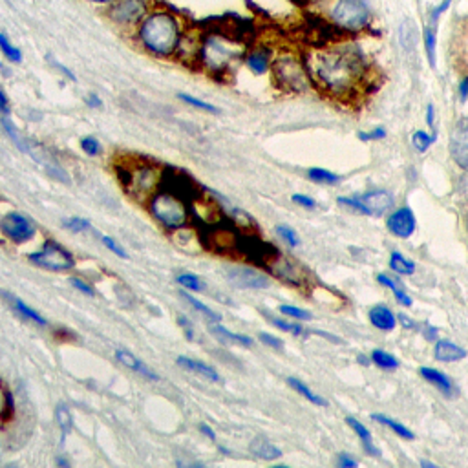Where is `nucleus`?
I'll list each match as a JSON object with an SVG mask.
<instances>
[{
    "mask_svg": "<svg viewBox=\"0 0 468 468\" xmlns=\"http://www.w3.org/2000/svg\"><path fill=\"white\" fill-rule=\"evenodd\" d=\"M313 73L328 90L346 92L364 73V61L357 48L338 46L313 57Z\"/></svg>",
    "mask_w": 468,
    "mask_h": 468,
    "instance_id": "f257e3e1",
    "label": "nucleus"
},
{
    "mask_svg": "<svg viewBox=\"0 0 468 468\" xmlns=\"http://www.w3.org/2000/svg\"><path fill=\"white\" fill-rule=\"evenodd\" d=\"M180 26L171 13H152L144 18L140 27L141 42L152 54L168 57L180 46Z\"/></svg>",
    "mask_w": 468,
    "mask_h": 468,
    "instance_id": "f03ea898",
    "label": "nucleus"
},
{
    "mask_svg": "<svg viewBox=\"0 0 468 468\" xmlns=\"http://www.w3.org/2000/svg\"><path fill=\"white\" fill-rule=\"evenodd\" d=\"M150 214L167 229H181L189 221V202L168 189H158L149 202Z\"/></svg>",
    "mask_w": 468,
    "mask_h": 468,
    "instance_id": "7ed1b4c3",
    "label": "nucleus"
},
{
    "mask_svg": "<svg viewBox=\"0 0 468 468\" xmlns=\"http://www.w3.org/2000/svg\"><path fill=\"white\" fill-rule=\"evenodd\" d=\"M2 126H4L6 134L11 137V141L17 144L18 149L23 150V152H26L27 156H32L33 161L39 163V165H41V167L51 176V178H55V180H58V181H63V183H68V174L64 172V168L58 165V161H55V159L51 158L50 154L46 152L44 147H41V144L35 143V141H32V140H26V137H24V135L20 134L17 128H15L13 123L9 121L8 116L2 117Z\"/></svg>",
    "mask_w": 468,
    "mask_h": 468,
    "instance_id": "20e7f679",
    "label": "nucleus"
},
{
    "mask_svg": "<svg viewBox=\"0 0 468 468\" xmlns=\"http://www.w3.org/2000/svg\"><path fill=\"white\" fill-rule=\"evenodd\" d=\"M123 185L126 190L140 202H147L156 194V187L158 181L161 180V174L156 171L154 165H147V163H137L135 167L125 168L123 172Z\"/></svg>",
    "mask_w": 468,
    "mask_h": 468,
    "instance_id": "39448f33",
    "label": "nucleus"
},
{
    "mask_svg": "<svg viewBox=\"0 0 468 468\" xmlns=\"http://www.w3.org/2000/svg\"><path fill=\"white\" fill-rule=\"evenodd\" d=\"M27 260L48 271H68L75 267V260L72 254L54 240L46 242L41 251L27 254Z\"/></svg>",
    "mask_w": 468,
    "mask_h": 468,
    "instance_id": "423d86ee",
    "label": "nucleus"
},
{
    "mask_svg": "<svg viewBox=\"0 0 468 468\" xmlns=\"http://www.w3.org/2000/svg\"><path fill=\"white\" fill-rule=\"evenodd\" d=\"M333 18L346 30H362L368 24L369 9L366 0H338L333 9Z\"/></svg>",
    "mask_w": 468,
    "mask_h": 468,
    "instance_id": "0eeeda50",
    "label": "nucleus"
},
{
    "mask_svg": "<svg viewBox=\"0 0 468 468\" xmlns=\"http://www.w3.org/2000/svg\"><path fill=\"white\" fill-rule=\"evenodd\" d=\"M275 77L284 90H306L307 73L295 57H280L275 63Z\"/></svg>",
    "mask_w": 468,
    "mask_h": 468,
    "instance_id": "6e6552de",
    "label": "nucleus"
},
{
    "mask_svg": "<svg viewBox=\"0 0 468 468\" xmlns=\"http://www.w3.org/2000/svg\"><path fill=\"white\" fill-rule=\"evenodd\" d=\"M338 202L362 212V214H369V216H381L393 205L392 194L386 190H374V192L360 196V198H340Z\"/></svg>",
    "mask_w": 468,
    "mask_h": 468,
    "instance_id": "1a4fd4ad",
    "label": "nucleus"
},
{
    "mask_svg": "<svg viewBox=\"0 0 468 468\" xmlns=\"http://www.w3.org/2000/svg\"><path fill=\"white\" fill-rule=\"evenodd\" d=\"M234 57H236L234 44L229 41H223L220 37H211L203 42L202 58L211 70H223Z\"/></svg>",
    "mask_w": 468,
    "mask_h": 468,
    "instance_id": "9d476101",
    "label": "nucleus"
},
{
    "mask_svg": "<svg viewBox=\"0 0 468 468\" xmlns=\"http://www.w3.org/2000/svg\"><path fill=\"white\" fill-rule=\"evenodd\" d=\"M0 230L15 243H26L37 233V227L32 220L20 212H9L0 220Z\"/></svg>",
    "mask_w": 468,
    "mask_h": 468,
    "instance_id": "9b49d317",
    "label": "nucleus"
},
{
    "mask_svg": "<svg viewBox=\"0 0 468 468\" xmlns=\"http://www.w3.org/2000/svg\"><path fill=\"white\" fill-rule=\"evenodd\" d=\"M450 152L454 161L468 172V117L460 119L452 128Z\"/></svg>",
    "mask_w": 468,
    "mask_h": 468,
    "instance_id": "f8f14e48",
    "label": "nucleus"
},
{
    "mask_svg": "<svg viewBox=\"0 0 468 468\" xmlns=\"http://www.w3.org/2000/svg\"><path fill=\"white\" fill-rule=\"evenodd\" d=\"M229 282L240 289H266L269 288V278L260 271L251 267H230L227 271Z\"/></svg>",
    "mask_w": 468,
    "mask_h": 468,
    "instance_id": "ddd939ff",
    "label": "nucleus"
},
{
    "mask_svg": "<svg viewBox=\"0 0 468 468\" xmlns=\"http://www.w3.org/2000/svg\"><path fill=\"white\" fill-rule=\"evenodd\" d=\"M147 13L144 0H117L110 8V17L121 24H134Z\"/></svg>",
    "mask_w": 468,
    "mask_h": 468,
    "instance_id": "4468645a",
    "label": "nucleus"
},
{
    "mask_svg": "<svg viewBox=\"0 0 468 468\" xmlns=\"http://www.w3.org/2000/svg\"><path fill=\"white\" fill-rule=\"evenodd\" d=\"M388 229L392 230L399 238H408L410 234L415 230V216L408 207L399 209L388 218Z\"/></svg>",
    "mask_w": 468,
    "mask_h": 468,
    "instance_id": "2eb2a0df",
    "label": "nucleus"
},
{
    "mask_svg": "<svg viewBox=\"0 0 468 468\" xmlns=\"http://www.w3.org/2000/svg\"><path fill=\"white\" fill-rule=\"evenodd\" d=\"M116 359H117V362H119V364H123L125 368L132 369V371H135V374H140L141 377L149 378V381H158V378H159V375L156 374V371H152L149 366L144 364L143 360L135 359L130 351L117 350L116 351Z\"/></svg>",
    "mask_w": 468,
    "mask_h": 468,
    "instance_id": "dca6fc26",
    "label": "nucleus"
},
{
    "mask_svg": "<svg viewBox=\"0 0 468 468\" xmlns=\"http://www.w3.org/2000/svg\"><path fill=\"white\" fill-rule=\"evenodd\" d=\"M176 362H178L181 368L189 369V371H194V374L202 375V377L209 378V381H212V383H220V381H221L220 374H218L216 369L212 368V366L203 364V362H199V360H194V359H190V357H178V359H176Z\"/></svg>",
    "mask_w": 468,
    "mask_h": 468,
    "instance_id": "f3484780",
    "label": "nucleus"
},
{
    "mask_svg": "<svg viewBox=\"0 0 468 468\" xmlns=\"http://www.w3.org/2000/svg\"><path fill=\"white\" fill-rule=\"evenodd\" d=\"M369 322L375 328L383 329V331H392L397 324L395 315L386 306H375L374 309L369 311Z\"/></svg>",
    "mask_w": 468,
    "mask_h": 468,
    "instance_id": "a211bd4d",
    "label": "nucleus"
},
{
    "mask_svg": "<svg viewBox=\"0 0 468 468\" xmlns=\"http://www.w3.org/2000/svg\"><path fill=\"white\" fill-rule=\"evenodd\" d=\"M249 448H251L252 455H257V457H260V460H266V461H275V460H278L280 455H282L280 448H276L273 443H269L267 439H264V437H257V439H252V443Z\"/></svg>",
    "mask_w": 468,
    "mask_h": 468,
    "instance_id": "6ab92c4d",
    "label": "nucleus"
},
{
    "mask_svg": "<svg viewBox=\"0 0 468 468\" xmlns=\"http://www.w3.org/2000/svg\"><path fill=\"white\" fill-rule=\"evenodd\" d=\"M467 357V351L463 347L455 346L452 343H446V340H441V343L436 344V359L443 360V362H455V360H461Z\"/></svg>",
    "mask_w": 468,
    "mask_h": 468,
    "instance_id": "aec40b11",
    "label": "nucleus"
},
{
    "mask_svg": "<svg viewBox=\"0 0 468 468\" xmlns=\"http://www.w3.org/2000/svg\"><path fill=\"white\" fill-rule=\"evenodd\" d=\"M346 421H347V424H350V426L355 430V433L359 436L360 443H362V446L366 448V452H368V454H371V455H378V450L375 448L374 439H371V433H369L368 428L360 423V421H357L355 417H347Z\"/></svg>",
    "mask_w": 468,
    "mask_h": 468,
    "instance_id": "412c9836",
    "label": "nucleus"
},
{
    "mask_svg": "<svg viewBox=\"0 0 468 468\" xmlns=\"http://www.w3.org/2000/svg\"><path fill=\"white\" fill-rule=\"evenodd\" d=\"M6 297H8L9 300H11V304H13V309L17 311V313L20 316H24V319H26V320H32V322H35V324L42 326V328H44V326L48 324V322H46L44 316L39 315V313H37V311L33 309V307L27 306L26 302H23V300H20V298H17V297H11V295H6Z\"/></svg>",
    "mask_w": 468,
    "mask_h": 468,
    "instance_id": "4be33fe9",
    "label": "nucleus"
},
{
    "mask_svg": "<svg viewBox=\"0 0 468 468\" xmlns=\"http://www.w3.org/2000/svg\"><path fill=\"white\" fill-rule=\"evenodd\" d=\"M211 333L216 335L220 340H226V343H233V344H238V346H252V338H249L247 335H238V333H233V331H229V329L221 328L220 324H214L211 326Z\"/></svg>",
    "mask_w": 468,
    "mask_h": 468,
    "instance_id": "5701e85b",
    "label": "nucleus"
},
{
    "mask_svg": "<svg viewBox=\"0 0 468 468\" xmlns=\"http://www.w3.org/2000/svg\"><path fill=\"white\" fill-rule=\"evenodd\" d=\"M269 58L271 51L266 50V48H260V50L247 55V64L254 73H266L267 68H269Z\"/></svg>",
    "mask_w": 468,
    "mask_h": 468,
    "instance_id": "b1692460",
    "label": "nucleus"
},
{
    "mask_svg": "<svg viewBox=\"0 0 468 468\" xmlns=\"http://www.w3.org/2000/svg\"><path fill=\"white\" fill-rule=\"evenodd\" d=\"M421 375L426 378L428 383H432L433 386L439 388L441 392L452 393L450 378L446 377L445 374H441V371H437V369H432V368H421Z\"/></svg>",
    "mask_w": 468,
    "mask_h": 468,
    "instance_id": "393cba45",
    "label": "nucleus"
},
{
    "mask_svg": "<svg viewBox=\"0 0 468 468\" xmlns=\"http://www.w3.org/2000/svg\"><path fill=\"white\" fill-rule=\"evenodd\" d=\"M15 410V402H13V395L9 392L8 388L4 384L0 383V424L8 423L11 415H13Z\"/></svg>",
    "mask_w": 468,
    "mask_h": 468,
    "instance_id": "a878e982",
    "label": "nucleus"
},
{
    "mask_svg": "<svg viewBox=\"0 0 468 468\" xmlns=\"http://www.w3.org/2000/svg\"><path fill=\"white\" fill-rule=\"evenodd\" d=\"M55 419H57L58 423V428H61V437L63 439H66V436L70 432H72V414H70V408H68L66 405H57V408H55Z\"/></svg>",
    "mask_w": 468,
    "mask_h": 468,
    "instance_id": "bb28decb",
    "label": "nucleus"
},
{
    "mask_svg": "<svg viewBox=\"0 0 468 468\" xmlns=\"http://www.w3.org/2000/svg\"><path fill=\"white\" fill-rule=\"evenodd\" d=\"M288 384L292 388V390H295V392H298L302 397H306L307 401L313 402V405H316V406H326V401H324V399H322V397L316 395V393L311 392L309 388H307L306 384L302 383V381H298V378L289 377V378H288Z\"/></svg>",
    "mask_w": 468,
    "mask_h": 468,
    "instance_id": "cd10ccee",
    "label": "nucleus"
},
{
    "mask_svg": "<svg viewBox=\"0 0 468 468\" xmlns=\"http://www.w3.org/2000/svg\"><path fill=\"white\" fill-rule=\"evenodd\" d=\"M181 297H183L185 300L189 302V304L194 307V309L199 311V313H202V315L205 316V319L212 320V322H220V320H221V315H220V313H216V311H212L211 307L205 306V304H203V302H199L198 298L190 297L189 292H181Z\"/></svg>",
    "mask_w": 468,
    "mask_h": 468,
    "instance_id": "c85d7f7f",
    "label": "nucleus"
},
{
    "mask_svg": "<svg viewBox=\"0 0 468 468\" xmlns=\"http://www.w3.org/2000/svg\"><path fill=\"white\" fill-rule=\"evenodd\" d=\"M390 267H392L395 273H399V275H412L415 271V266L412 264L410 260H406L402 254H399V252H393L392 257H390Z\"/></svg>",
    "mask_w": 468,
    "mask_h": 468,
    "instance_id": "c756f323",
    "label": "nucleus"
},
{
    "mask_svg": "<svg viewBox=\"0 0 468 468\" xmlns=\"http://www.w3.org/2000/svg\"><path fill=\"white\" fill-rule=\"evenodd\" d=\"M0 50H2L4 57L8 58V61H11V63H20V61H23V51L18 50L17 46L11 44V41H9L4 33H0Z\"/></svg>",
    "mask_w": 468,
    "mask_h": 468,
    "instance_id": "7c9ffc66",
    "label": "nucleus"
},
{
    "mask_svg": "<svg viewBox=\"0 0 468 468\" xmlns=\"http://www.w3.org/2000/svg\"><path fill=\"white\" fill-rule=\"evenodd\" d=\"M424 46H426V54L430 64H436V23L430 20V26L424 27Z\"/></svg>",
    "mask_w": 468,
    "mask_h": 468,
    "instance_id": "2f4dec72",
    "label": "nucleus"
},
{
    "mask_svg": "<svg viewBox=\"0 0 468 468\" xmlns=\"http://www.w3.org/2000/svg\"><path fill=\"white\" fill-rule=\"evenodd\" d=\"M374 419H375V421H378V423H381V424H386V426L390 428V430H393V432H395L397 436L405 437V439H414V433L410 432V430L405 426V424L397 423V421H393V419L386 417V415H377V414H375Z\"/></svg>",
    "mask_w": 468,
    "mask_h": 468,
    "instance_id": "473e14b6",
    "label": "nucleus"
},
{
    "mask_svg": "<svg viewBox=\"0 0 468 468\" xmlns=\"http://www.w3.org/2000/svg\"><path fill=\"white\" fill-rule=\"evenodd\" d=\"M377 278H378V282H381V284L386 285V288L392 289L393 295H395V298H397V300H399V302H401L402 306H412V298H410L408 295H406V292L402 291V289L399 288V285H397L395 282H393V280L388 278L386 275H378Z\"/></svg>",
    "mask_w": 468,
    "mask_h": 468,
    "instance_id": "72a5a7b5",
    "label": "nucleus"
},
{
    "mask_svg": "<svg viewBox=\"0 0 468 468\" xmlns=\"http://www.w3.org/2000/svg\"><path fill=\"white\" fill-rule=\"evenodd\" d=\"M371 360H374L375 364L381 366V368L384 369H393L397 368V359L395 357H392L390 353H386V351H381V350H375L374 353H371Z\"/></svg>",
    "mask_w": 468,
    "mask_h": 468,
    "instance_id": "f704fd0d",
    "label": "nucleus"
},
{
    "mask_svg": "<svg viewBox=\"0 0 468 468\" xmlns=\"http://www.w3.org/2000/svg\"><path fill=\"white\" fill-rule=\"evenodd\" d=\"M307 176H309V180L316 181V183L333 185L338 181V176H335L333 172L324 171V168H311V171L307 172Z\"/></svg>",
    "mask_w": 468,
    "mask_h": 468,
    "instance_id": "c9c22d12",
    "label": "nucleus"
},
{
    "mask_svg": "<svg viewBox=\"0 0 468 468\" xmlns=\"http://www.w3.org/2000/svg\"><path fill=\"white\" fill-rule=\"evenodd\" d=\"M178 284L183 285L185 289H190V291H202L205 288L202 278H198L196 275H190V273H183V275L178 276Z\"/></svg>",
    "mask_w": 468,
    "mask_h": 468,
    "instance_id": "e433bc0d",
    "label": "nucleus"
},
{
    "mask_svg": "<svg viewBox=\"0 0 468 468\" xmlns=\"http://www.w3.org/2000/svg\"><path fill=\"white\" fill-rule=\"evenodd\" d=\"M178 97H180L183 103L190 104V106H194V109H199V110H205V112H211V113H218V109L214 106V104H209V103H203V101L196 99V97H192V95L189 94H178Z\"/></svg>",
    "mask_w": 468,
    "mask_h": 468,
    "instance_id": "4c0bfd02",
    "label": "nucleus"
},
{
    "mask_svg": "<svg viewBox=\"0 0 468 468\" xmlns=\"http://www.w3.org/2000/svg\"><path fill=\"white\" fill-rule=\"evenodd\" d=\"M412 141H414V147L419 150V152H424V150L436 141V135H428L426 132L417 130L414 134V137H412Z\"/></svg>",
    "mask_w": 468,
    "mask_h": 468,
    "instance_id": "58836bf2",
    "label": "nucleus"
},
{
    "mask_svg": "<svg viewBox=\"0 0 468 468\" xmlns=\"http://www.w3.org/2000/svg\"><path fill=\"white\" fill-rule=\"evenodd\" d=\"M63 226L72 233H82V230L90 229V221L85 220V218H68V220H64Z\"/></svg>",
    "mask_w": 468,
    "mask_h": 468,
    "instance_id": "ea45409f",
    "label": "nucleus"
},
{
    "mask_svg": "<svg viewBox=\"0 0 468 468\" xmlns=\"http://www.w3.org/2000/svg\"><path fill=\"white\" fill-rule=\"evenodd\" d=\"M81 149L85 150L88 156H97V154L101 152V144L94 135H88V137H82L81 140Z\"/></svg>",
    "mask_w": 468,
    "mask_h": 468,
    "instance_id": "a19ab883",
    "label": "nucleus"
},
{
    "mask_svg": "<svg viewBox=\"0 0 468 468\" xmlns=\"http://www.w3.org/2000/svg\"><path fill=\"white\" fill-rule=\"evenodd\" d=\"M271 322L276 326L282 331H288V333L292 335H302L304 333V328L300 324H295V322H285V320H278V319H271Z\"/></svg>",
    "mask_w": 468,
    "mask_h": 468,
    "instance_id": "79ce46f5",
    "label": "nucleus"
},
{
    "mask_svg": "<svg viewBox=\"0 0 468 468\" xmlns=\"http://www.w3.org/2000/svg\"><path fill=\"white\" fill-rule=\"evenodd\" d=\"M280 311H282L285 316H291V319H297V320H309L311 319L309 311H304V309H300V307L280 306Z\"/></svg>",
    "mask_w": 468,
    "mask_h": 468,
    "instance_id": "37998d69",
    "label": "nucleus"
},
{
    "mask_svg": "<svg viewBox=\"0 0 468 468\" xmlns=\"http://www.w3.org/2000/svg\"><path fill=\"white\" fill-rule=\"evenodd\" d=\"M276 233L280 234V238L284 240L285 243H288V245H291V247H297L298 243V236L297 234H295V230L292 229H289V227H285V226H278L276 227Z\"/></svg>",
    "mask_w": 468,
    "mask_h": 468,
    "instance_id": "c03bdc74",
    "label": "nucleus"
},
{
    "mask_svg": "<svg viewBox=\"0 0 468 468\" xmlns=\"http://www.w3.org/2000/svg\"><path fill=\"white\" fill-rule=\"evenodd\" d=\"M101 242H103L104 245H106V247H109L110 251L113 252V254H116V257L128 258V254H126V252H125V249L119 247V245H117V243H116V240H112V238H110V236H101Z\"/></svg>",
    "mask_w": 468,
    "mask_h": 468,
    "instance_id": "a18cd8bd",
    "label": "nucleus"
},
{
    "mask_svg": "<svg viewBox=\"0 0 468 468\" xmlns=\"http://www.w3.org/2000/svg\"><path fill=\"white\" fill-rule=\"evenodd\" d=\"M260 340L266 344V346L275 347V350H282V347H284V343H282L280 338L273 337V335H269V333H260Z\"/></svg>",
    "mask_w": 468,
    "mask_h": 468,
    "instance_id": "49530a36",
    "label": "nucleus"
},
{
    "mask_svg": "<svg viewBox=\"0 0 468 468\" xmlns=\"http://www.w3.org/2000/svg\"><path fill=\"white\" fill-rule=\"evenodd\" d=\"M292 202L298 203V205H302V207L306 209H313L316 205L315 199L309 198V196H304V194H295V196H292Z\"/></svg>",
    "mask_w": 468,
    "mask_h": 468,
    "instance_id": "de8ad7c7",
    "label": "nucleus"
},
{
    "mask_svg": "<svg viewBox=\"0 0 468 468\" xmlns=\"http://www.w3.org/2000/svg\"><path fill=\"white\" fill-rule=\"evenodd\" d=\"M70 282H72V285L77 289V291L85 292V295H88V297H94V289L86 284V282H82V280H79V278H72Z\"/></svg>",
    "mask_w": 468,
    "mask_h": 468,
    "instance_id": "09e8293b",
    "label": "nucleus"
},
{
    "mask_svg": "<svg viewBox=\"0 0 468 468\" xmlns=\"http://www.w3.org/2000/svg\"><path fill=\"white\" fill-rule=\"evenodd\" d=\"M384 135H386L384 128H377V130L369 132V134H360L359 137L362 141H371V140H378V137H384Z\"/></svg>",
    "mask_w": 468,
    "mask_h": 468,
    "instance_id": "8fccbe9b",
    "label": "nucleus"
},
{
    "mask_svg": "<svg viewBox=\"0 0 468 468\" xmlns=\"http://www.w3.org/2000/svg\"><path fill=\"white\" fill-rule=\"evenodd\" d=\"M0 113H4V116H8L9 113V101L2 88H0Z\"/></svg>",
    "mask_w": 468,
    "mask_h": 468,
    "instance_id": "3c124183",
    "label": "nucleus"
},
{
    "mask_svg": "<svg viewBox=\"0 0 468 468\" xmlns=\"http://www.w3.org/2000/svg\"><path fill=\"white\" fill-rule=\"evenodd\" d=\"M86 103H88V106H90V109H101V106H103L101 99L95 94L88 95V97H86Z\"/></svg>",
    "mask_w": 468,
    "mask_h": 468,
    "instance_id": "603ef678",
    "label": "nucleus"
},
{
    "mask_svg": "<svg viewBox=\"0 0 468 468\" xmlns=\"http://www.w3.org/2000/svg\"><path fill=\"white\" fill-rule=\"evenodd\" d=\"M180 326L185 329V335H187V338H189V340H192L194 333H192V328H190V324H189V320L183 319V316H180Z\"/></svg>",
    "mask_w": 468,
    "mask_h": 468,
    "instance_id": "864d4df0",
    "label": "nucleus"
},
{
    "mask_svg": "<svg viewBox=\"0 0 468 468\" xmlns=\"http://www.w3.org/2000/svg\"><path fill=\"white\" fill-rule=\"evenodd\" d=\"M48 58H50V63L54 64L55 68H58V70H61V72H64V75H68V77H70V79H72V81H75V75H73V73L70 72V70H68L66 66H63V64H61V63H57V61H54V58H51V57H48Z\"/></svg>",
    "mask_w": 468,
    "mask_h": 468,
    "instance_id": "5fc2aeb1",
    "label": "nucleus"
},
{
    "mask_svg": "<svg viewBox=\"0 0 468 468\" xmlns=\"http://www.w3.org/2000/svg\"><path fill=\"white\" fill-rule=\"evenodd\" d=\"M338 464L344 468H351V467H357V463L353 460H350L346 454H340V457H338Z\"/></svg>",
    "mask_w": 468,
    "mask_h": 468,
    "instance_id": "6e6d98bb",
    "label": "nucleus"
},
{
    "mask_svg": "<svg viewBox=\"0 0 468 468\" xmlns=\"http://www.w3.org/2000/svg\"><path fill=\"white\" fill-rule=\"evenodd\" d=\"M199 432H202L203 436H207L209 439H212V441L216 439V433H214V430H212L209 424H202V426H199Z\"/></svg>",
    "mask_w": 468,
    "mask_h": 468,
    "instance_id": "4d7b16f0",
    "label": "nucleus"
},
{
    "mask_svg": "<svg viewBox=\"0 0 468 468\" xmlns=\"http://www.w3.org/2000/svg\"><path fill=\"white\" fill-rule=\"evenodd\" d=\"M460 92H461V97H463V99H468V79H464V81L461 82Z\"/></svg>",
    "mask_w": 468,
    "mask_h": 468,
    "instance_id": "13d9d810",
    "label": "nucleus"
},
{
    "mask_svg": "<svg viewBox=\"0 0 468 468\" xmlns=\"http://www.w3.org/2000/svg\"><path fill=\"white\" fill-rule=\"evenodd\" d=\"M428 125L433 126V106L432 104L428 106Z\"/></svg>",
    "mask_w": 468,
    "mask_h": 468,
    "instance_id": "bf43d9fd",
    "label": "nucleus"
},
{
    "mask_svg": "<svg viewBox=\"0 0 468 468\" xmlns=\"http://www.w3.org/2000/svg\"><path fill=\"white\" fill-rule=\"evenodd\" d=\"M57 464L58 467H68V461L64 457H57Z\"/></svg>",
    "mask_w": 468,
    "mask_h": 468,
    "instance_id": "052dcab7",
    "label": "nucleus"
},
{
    "mask_svg": "<svg viewBox=\"0 0 468 468\" xmlns=\"http://www.w3.org/2000/svg\"><path fill=\"white\" fill-rule=\"evenodd\" d=\"M401 320H402V324H405L406 328H412V326H414V324H412V320H408L406 316H401Z\"/></svg>",
    "mask_w": 468,
    "mask_h": 468,
    "instance_id": "680f3d73",
    "label": "nucleus"
},
{
    "mask_svg": "<svg viewBox=\"0 0 468 468\" xmlns=\"http://www.w3.org/2000/svg\"><path fill=\"white\" fill-rule=\"evenodd\" d=\"M421 464H423V467H436V464L428 463V461H421Z\"/></svg>",
    "mask_w": 468,
    "mask_h": 468,
    "instance_id": "e2e57ef3",
    "label": "nucleus"
},
{
    "mask_svg": "<svg viewBox=\"0 0 468 468\" xmlns=\"http://www.w3.org/2000/svg\"><path fill=\"white\" fill-rule=\"evenodd\" d=\"M90 2H113V0H90Z\"/></svg>",
    "mask_w": 468,
    "mask_h": 468,
    "instance_id": "0e129e2a",
    "label": "nucleus"
},
{
    "mask_svg": "<svg viewBox=\"0 0 468 468\" xmlns=\"http://www.w3.org/2000/svg\"><path fill=\"white\" fill-rule=\"evenodd\" d=\"M467 226H468V221H467Z\"/></svg>",
    "mask_w": 468,
    "mask_h": 468,
    "instance_id": "69168bd1",
    "label": "nucleus"
}]
</instances>
